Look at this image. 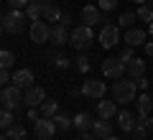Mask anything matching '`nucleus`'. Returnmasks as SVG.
<instances>
[{
	"label": "nucleus",
	"mask_w": 153,
	"mask_h": 140,
	"mask_svg": "<svg viewBox=\"0 0 153 140\" xmlns=\"http://www.w3.org/2000/svg\"><path fill=\"white\" fill-rule=\"evenodd\" d=\"M140 120H143V122H146L148 133H151V130H153V117H151V115H148V117H140Z\"/></svg>",
	"instance_id": "obj_39"
},
{
	"label": "nucleus",
	"mask_w": 153,
	"mask_h": 140,
	"mask_svg": "<svg viewBox=\"0 0 153 140\" xmlns=\"http://www.w3.org/2000/svg\"><path fill=\"white\" fill-rule=\"evenodd\" d=\"M54 122H56V127L61 130V133H66L69 127H74V117H69V115H64V112H59L54 117Z\"/></svg>",
	"instance_id": "obj_24"
},
{
	"label": "nucleus",
	"mask_w": 153,
	"mask_h": 140,
	"mask_svg": "<svg viewBox=\"0 0 153 140\" xmlns=\"http://www.w3.org/2000/svg\"><path fill=\"white\" fill-rule=\"evenodd\" d=\"M117 41H120V26H115V23H102L100 46H102V49H112V46H117Z\"/></svg>",
	"instance_id": "obj_5"
},
{
	"label": "nucleus",
	"mask_w": 153,
	"mask_h": 140,
	"mask_svg": "<svg viewBox=\"0 0 153 140\" xmlns=\"http://www.w3.org/2000/svg\"><path fill=\"white\" fill-rule=\"evenodd\" d=\"M135 94H138V87H135V79H130V76H123L112 84V99L117 104L135 102Z\"/></svg>",
	"instance_id": "obj_2"
},
{
	"label": "nucleus",
	"mask_w": 153,
	"mask_h": 140,
	"mask_svg": "<svg viewBox=\"0 0 153 140\" xmlns=\"http://www.w3.org/2000/svg\"><path fill=\"white\" fill-rule=\"evenodd\" d=\"M153 112V97L143 92L140 97H138V117H148Z\"/></svg>",
	"instance_id": "obj_18"
},
{
	"label": "nucleus",
	"mask_w": 153,
	"mask_h": 140,
	"mask_svg": "<svg viewBox=\"0 0 153 140\" xmlns=\"http://www.w3.org/2000/svg\"><path fill=\"white\" fill-rule=\"evenodd\" d=\"M148 84H151V81H148L146 76H140V79H138V87H140V89H148Z\"/></svg>",
	"instance_id": "obj_40"
},
{
	"label": "nucleus",
	"mask_w": 153,
	"mask_h": 140,
	"mask_svg": "<svg viewBox=\"0 0 153 140\" xmlns=\"http://www.w3.org/2000/svg\"><path fill=\"white\" fill-rule=\"evenodd\" d=\"M69 43L74 46L76 51H84V49H89L92 46V28L89 26H76L74 31H71V38H69Z\"/></svg>",
	"instance_id": "obj_4"
},
{
	"label": "nucleus",
	"mask_w": 153,
	"mask_h": 140,
	"mask_svg": "<svg viewBox=\"0 0 153 140\" xmlns=\"http://www.w3.org/2000/svg\"><path fill=\"white\" fill-rule=\"evenodd\" d=\"M94 122H97V120H94L89 112H79V115L74 117V127H76V133H92Z\"/></svg>",
	"instance_id": "obj_13"
},
{
	"label": "nucleus",
	"mask_w": 153,
	"mask_h": 140,
	"mask_svg": "<svg viewBox=\"0 0 153 140\" xmlns=\"http://www.w3.org/2000/svg\"><path fill=\"white\" fill-rule=\"evenodd\" d=\"M71 66H74L76 71H82V74H87V71L92 69V61H89V56L79 54V56H76V59H74V64H71Z\"/></svg>",
	"instance_id": "obj_26"
},
{
	"label": "nucleus",
	"mask_w": 153,
	"mask_h": 140,
	"mask_svg": "<svg viewBox=\"0 0 153 140\" xmlns=\"http://www.w3.org/2000/svg\"><path fill=\"white\" fill-rule=\"evenodd\" d=\"M26 26H28V16H26V10H21V8H13V10H8L5 16H3V33H8V36L23 33Z\"/></svg>",
	"instance_id": "obj_1"
},
{
	"label": "nucleus",
	"mask_w": 153,
	"mask_h": 140,
	"mask_svg": "<svg viewBox=\"0 0 153 140\" xmlns=\"http://www.w3.org/2000/svg\"><path fill=\"white\" fill-rule=\"evenodd\" d=\"M128 76L130 79H140V76H146V61H140V59H133L130 64H128Z\"/></svg>",
	"instance_id": "obj_19"
},
{
	"label": "nucleus",
	"mask_w": 153,
	"mask_h": 140,
	"mask_svg": "<svg viewBox=\"0 0 153 140\" xmlns=\"http://www.w3.org/2000/svg\"><path fill=\"white\" fill-rule=\"evenodd\" d=\"M133 138H135V140H143V138H146V135H148V127H146V122H143V120L140 117H138V122H135V127H133Z\"/></svg>",
	"instance_id": "obj_31"
},
{
	"label": "nucleus",
	"mask_w": 153,
	"mask_h": 140,
	"mask_svg": "<svg viewBox=\"0 0 153 140\" xmlns=\"http://www.w3.org/2000/svg\"><path fill=\"white\" fill-rule=\"evenodd\" d=\"M97 115L102 120H112L117 115V102L115 99H97Z\"/></svg>",
	"instance_id": "obj_12"
},
{
	"label": "nucleus",
	"mask_w": 153,
	"mask_h": 140,
	"mask_svg": "<svg viewBox=\"0 0 153 140\" xmlns=\"http://www.w3.org/2000/svg\"><path fill=\"white\" fill-rule=\"evenodd\" d=\"M56 122H54V117H38L36 120V138L38 140H51L56 135Z\"/></svg>",
	"instance_id": "obj_9"
},
{
	"label": "nucleus",
	"mask_w": 153,
	"mask_h": 140,
	"mask_svg": "<svg viewBox=\"0 0 153 140\" xmlns=\"http://www.w3.org/2000/svg\"><path fill=\"white\" fill-rule=\"evenodd\" d=\"M0 84H3V87L13 84V76H10V69H3V71H0Z\"/></svg>",
	"instance_id": "obj_35"
},
{
	"label": "nucleus",
	"mask_w": 153,
	"mask_h": 140,
	"mask_svg": "<svg viewBox=\"0 0 153 140\" xmlns=\"http://www.w3.org/2000/svg\"><path fill=\"white\" fill-rule=\"evenodd\" d=\"M133 59H135V56H133V46H125V49H123V51H117V61H123V64H130V61Z\"/></svg>",
	"instance_id": "obj_33"
},
{
	"label": "nucleus",
	"mask_w": 153,
	"mask_h": 140,
	"mask_svg": "<svg viewBox=\"0 0 153 140\" xmlns=\"http://www.w3.org/2000/svg\"><path fill=\"white\" fill-rule=\"evenodd\" d=\"M105 140H120V138H115V135H110V138H105Z\"/></svg>",
	"instance_id": "obj_45"
},
{
	"label": "nucleus",
	"mask_w": 153,
	"mask_h": 140,
	"mask_svg": "<svg viewBox=\"0 0 153 140\" xmlns=\"http://www.w3.org/2000/svg\"><path fill=\"white\" fill-rule=\"evenodd\" d=\"M138 117L130 112V110H123L120 115H117V127L123 130V133H133V127H135Z\"/></svg>",
	"instance_id": "obj_15"
},
{
	"label": "nucleus",
	"mask_w": 153,
	"mask_h": 140,
	"mask_svg": "<svg viewBox=\"0 0 153 140\" xmlns=\"http://www.w3.org/2000/svg\"><path fill=\"white\" fill-rule=\"evenodd\" d=\"M102 74L107 76V79H123V76H128V66L123 64V61L117 59H105L102 61Z\"/></svg>",
	"instance_id": "obj_6"
},
{
	"label": "nucleus",
	"mask_w": 153,
	"mask_h": 140,
	"mask_svg": "<svg viewBox=\"0 0 153 140\" xmlns=\"http://www.w3.org/2000/svg\"><path fill=\"white\" fill-rule=\"evenodd\" d=\"M0 99H3V110H10V112H18V110L26 104V99H23V89H21V87H16V84L3 87Z\"/></svg>",
	"instance_id": "obj_3"
},
{
	"label": "nucleus",
	"mask_w": 153,
	"mask_h": 140,
	"mask_svg": "<svg viewBox=\"0 0 153 140\" xmlns=\"http://www.w3.org/2000/svg\"><path fill=\"white\" fill-rule=\"evenodd\" d=\"M38 112H41V117H56V115H59V104H56V99H46V102L38 107Z\"/></svg>",
	"instance_id": "obj_22"
},
{
	"label": "nucleus",
	"mask_w": 153,
	"mask_h": 140,
	"mask_svg": "<svg viewBox=\"0 0 153 140\" xmlns=\"http://www.w3.org/2000/svg\"><path fill=\"white\" fill-rule=\"evenodd\" d=\"M138 21H146V23H153V0L138 5Z\"/></svg>",
	"instance_id": "obj_23"
},
{
	"label": "nucleus",
	"mask_w": 153,
	"mask_h": 140,
	"mask_svg": "<svg viewBox=\"0 0 153 140\" xmlns=\"http://www.w3.org/2000/svg\"><path fill=\"white\" fill-rule=\"evenodd\" d=\"M61 18H64V13H61L56 5L44 8V21H51V23H56V21H59V23H61Z\"/></svg>",
	"instance_id": "obj_27"
},
{
	"label": "nucleus",
	"mask_w": 153,
	"mask_h": 140,
	"mask_svg": "<svg viewBox=\"0 0 153 140\" xmlns=\"http://www.w3.org/2000/svg\"><path fill=\"white\" fill-rule=\"evenodd\" d=\"M97 21H102L100 8H97V5H84V8H82V23L92 28V26H97Z\"/></svg>",
	"instance_id": "obj_16"
},
{
	"label": "nucleus",
	"mask_w": 153,
	"mask_h": 140,
	"mask_svg": "<svg viewBox=\"0 0 153 140\" xmlns=\"http://www.w3.org/2000/svg\"><path fill=\"white\" fill-rule=\"evenodd\" d=\"M92 133L97 135V138H110L112 135V125H110V120H102L100 117V122H94V127H92Z\"/></svg>",
	"instance_id": "obj_20"
},
{
	"label": "nucleus",
	"mask_w": 153,
	"mask_h": 140,
	"mask_svg": "<svg viewBox=\"0 0 153 140\" xmlns=\"http://www.w3.org/2000/svg\"><path fill=\"white\" fill-rule=\"evenodd\" d=\"M76 140H97V135H94V133H79Z\"/></svg>",
	"instance_id": "obj_37"
},
{
	"label": "nucleus",
	"mask_w": 153,
	"mask_h": 140,
	"mask_svg": "<svg viewBox=\"0 0 153 140\" xmlns=\"http://www.w3.org/2000/svg\"><path fill=\"white\" fill-rule=\"evenodd\" d=\"M133 3H138V5H143V3H148V0H133Z\"/></svg>",
	"instance_id": "obj_44"
},
{
	"label": "nucleus",
	"mask_w": 153,
	"mask_h": 140,
	"mask_svg": "<svg viewBox=\"0 0 153 140\" xmlns=\"http://www.w3.org/2000/svg\"><path fill=\"white\" fill-rule=\"evenodd\" d=\"M97 8H100V10H105V13H110V10L117 8V0H97Z\"/></svg>",
	"instance_id": "obj_34"
},
{
	"label": "nucleus",
	"mask_w": 153,
	"mask_h": 140,
	"mask_svg": "<svg viewBox=\"0 0 153 140\" xmlns=\"http://www.w3.org/2000/svg\"><path fill=\"white\" fill-rule=\"evenodd\" d=\"M13 84L21 87V89L33 87V71H31V69H18L16 74H13Z\"/></svg>",
	"instance_id": "obj_17"
},
{
	"label": "nucleus",
	"mask_w": 153,
	"mask_h": 140,
	"mask_svg": "<svg viewBox=\"0 0 153 140\" xmlns=\"http://www.w3.org/2000/svg\"><path fill=\"white\" fill-rule=\"evenodd\" d=\"M13 122H16V115H13L10 110H3V112H0V125H3V130H8Z\"/></svg>",
	"instance_id": "obj_32"
},
{
	"label": "nucleus",
	"mask_w": 153,
	"mask_h": 140,
	"mask_svg": "<svg viewBox=\"0 0 153 140\" xmlns=\"http://www.w3.org/2000/svg\"><path fill=\"white\" fill-rule=\"evenodd\" d=\"M36 3H38L41 8H49V5H54V0H36Z\"/></svg>",
	"instance_id": "obj_41"
},
{
	"label": "nucleus",
	"mask_w": 153,
	"mask_h": 140,
	"mask_svg": "<svg viewBox=\"0 0 153 140\" xmlns=\"http://www.w3.org/2000/svg\"><path fill=\"white\" fill-rule=\"evenodd\" d=\"M146 36H148V33L143 31V28L133 26V28H128V31H125V36H123V38H125V46H133V49H135V46H143V43H146Z\"/></svg>",
	"instance_id": "obj_11"
},
{
	"label": "nucleus",
	"mask_w": 153,
	"mask_h": 140,
	"mask_svg": "<svg viewBox=\"0 0 153 140\" xmlns=\"http://www.w3.org/2000/svg\"><path fill=\"white\" fill-rule=\"evenodd\" d=\"M61 23H64V26L69 28V23H71V16H69V13H64V18H61Z\"/></svg>",
	"instance_id": "obj_42"
},
{
	"label": "nucleus",
	"mask_w": 153,
	"mask_h": 140,
	"mask_svg": "<svg viewBox=\"0 0 153 140\" xmlns=\"http://www.w3.org/2000/svg\"><path fill=\"white\" fill-rule=\"evenodd\" d=\"M69 38H71V33L66 31L64 23H54V26H51V41H54L56 46H64V43H69Z\"/></svg>",
	"instance_id": "obj_14"
},
{
	"label": "nucleus",
	"mask_w": 153,
	"mask_h": 140,
	"mask_svg": "<svg viewBox=\"0 0 153 140\" xmlns=\"http://www.w3.org/2000/svg\"><path fill=\"white\" fill-rule=\"evenodd\" d=\"M143 51H146V56H153V41H146V43H143Z\"/></svg>",
	"instance_id": "obj_38"
},
{
	"label": "nucleus",
	"mask_w": 153,
	"mask_h": 140,
	"mask_svg": "<svg viewBox=\"0 0 153 140\" xmlns=\"http://www.w3.org/2000/svg\"><path fill=\"white\" fill-rule=\"evenodd\" d=\"M0 66H3V69H13V66H16V54L8 51V49H3V54H0Z\"/></svg>",
	"instance_id": "obj_29"
},
{
	"label": "nucleus",
	"mask_w": 153,
	"mask_h": 140,
	"mask_svg": "<svg viewBox=\"0 0 153 140\" xmlns=\"http://www.w3.org/2000/svg\"><path fill=\"white\" fill-rule=\"evenodd\" d=\"M23 99H26V107H41L46 102V89L33 84L28 89H23Z\"/></svg>",
	"instance_id": "obj_10"
},
{
	"label": "nucleus",
	"mask_w": 153,
	"mask_h": 140,
	"mask_svg": "<svg viewBox=\"0 0 153 140\" xmlns=\"http://www.w3.org/2000/svg\"><path fill=\"white\" fill-rule=\"evenodd\" d=\"M138 21V13H123L120 18H117V26L123 28H133V23Z\"/></svg>",
	"instance_id": "obj_30"
},
{
	"label": "nucleus",
	"mask_w": 153,
	"mask_h": 140,
	"mask_svg": "<svg viewBox=\"0 0 153 140\" xmlns=\"http://www.w3.org/2000/svg\"><path fill=\"white\" fill-rule=\"evenodd\" d=\"M148 36L153 38V23H148Z\"/></svg>",
	"instance_id": "obj_43"
},
{
	"label": "nucleus",
	"mask_w": 153,
	"mask_h": 140,
	"mask_svg": "<svg viewBox=\"0 0 153 140\" xmlns=\"http://www.w3.org/2000/svg\"><path fill=\"white\" fill-rule=\"evenodd\" d=\"M26 16H28V21H41V18H44V8H41V5H38V3H36V0H31V3H28V5H26Z\"/></svg>",
	"instance_id": "obj_21"
},
{
	"label": "nucleus",
	"mask_w": 153,
	"mask_h": 140,
	"mask_svg": "<svg viewBox=\"0 0 153 140\" xmlns=\"http://www.w3.org/2000/svg\"><path fill=\"white\" fill-rule=\"evenodd\" d=\"M5 135H8V140H23V138H26V127L18 125V122H13L10 127L5 130Z\"/></svg>",
	"instance_id": "obj_25"
},
{
	"label": "nucleus",
	"mask_w": 153,
	"mask_h": 140,
	"mask_svg": "<svg viewBox=\"0 0 153 140\" xmlns=\"http://www.w3.org/2000/svg\"><path fill=\"white\" fill-rule=\"evenodd\" d=\"M105 92H107V84H105V81L87 79V81L82 84V89H79V94H82V97H89V99H102Z\"/></svg>",
	"instance_id": "obj_7"
},
{
	"label": "nucleus",
	"mask_w": 153,
	"mask_h": 140,
	"mask_svg": "<svg viewBox=\"0 0 153 140\" xmlns=\"http://www.w3.org/2000/svg\"><path fill=\"white\" fill-rule=\"evenodd\" d=\"M5 3H10L13 8H26L28 3H31V0H5Z\"/></svg>",
	"instance_id": "obj_36"
},
{
	"label": "nucleus",
	"mask_w": 153,
	"mask_h": 140,
	"mask_svg": "<svg viewBox=\"0 0 153 140\" xmlns=\"http://www.w3.org/2000/svg\"><path fill=\"white\" fill-rule=\"evenodd\" d=\"M49 59H51V64L59 66V69H66V66L74 64V61H71L69 56H64V54H49Z\"/></svg>",
	"instance_id": "obj_28"
},
{
	"label": "nucleus",
	"mask_w": 153,
	"mask_h": 140,
	"mask_svg": "<svg viewBox=\"0 0 153 140\" xmlns=\"http://www.w3.org/2000/svg\"><path fill=\"white\" fill-rule=\"evenodd\" d=\"M31 41L33 43L51 41V26H49V21H33L31 23Z\"/></svg>",
	"instance_id": "obj_8"
}]
</instances>
